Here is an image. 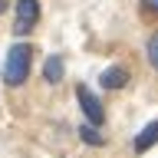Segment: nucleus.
<instances>
[{
  "instance_id": "nucleus-10",
  "label": "nucleus",
  "mask_w": 158,
  "mask_h": 158,
  "mask_svg": "<svg viewBox=\"0 0 158 158\" xmlns=\"http://www.w3.org/2000/svg\"><path fill=\"white\" fill-rule=\"evenodd\" d=\"M3 10H7V0H0V13H3Z\"/></svg>"
},
{
  "instance_id": "nucleus-4",
  "label": "nucleus",
  "mask_w": 158,
  "mask_h": 158,
  "mask_svg": "<svg viewBox=\"0 0 158 158\" xmlns=\"http://www.w3.org/2000/svg\"><path fill=\"white\" fill-rule=\"evenodd\" d=\"M128 82H132V73H128L125 66H109V69H102V76H99V86L102 89H125Z\"/></svg>"
},
{
  "instance_id": "nucleus-7",
  "label": "nucleus",
  "mask_w": 158,
  "mask_h": 158,
  "mask_svg": "<svg viewBox=\"0 0 158 158\" xmlns=\"http://www.w3.org/2000/svg\"><path fill=\"white\" fill-rule=\"evenodd\" d=\"M79 138H82L86 145H92V148H102V145H106V135H102L96 125H89V122L79 125Z\"/></svg>"
},
{
  "instance_id": "nucleus-1",
  "label": "nucleus",
  "mask_w": 158,
  "mask_h": 158,
  "mask_svg": "<svg viewBox=\"0 0 158 158\" xmlns=\"http://www.w3.org/2000/svg\"><path fill=\"white\" fill-rule=\"evenodd\" d=\"M30 69H33V46L20 40V43H13V46L7 49V56H3V69H0L3 86H10V89L27 86Z\"/></svg>"
},
{
  "instance_id": "nucleus-6",
  "label": "nucleus",
  "mask_w": 158,
  "mask_h": 158,
  "mask_svg": "<svg viewBox=\"0 0 158 158\" xmlns=\"http://www.w3.org/2000/svg\"><path fill=\"white\" fill-rule=\"evenodd\" d=\"M63 73H66V66H63V56H46V63H43V79H46L49 86H56L59 79H63Z\"/></svg>"
},
{
  "instance_id": "nucleus-2",
  "label": "nucleus",
  "mask_w": 158,
  "mask_h": 158,
  "mask_svg": "<svg viewBox=\"0 0 158 158\" xmlns=\"http://www.w3.org/2000/svg\"><path fill=\"white\" fill-rule=\"evenodd\" d=\"M76 102H79V109H82V115H86V122L89 125H102L106 122V106H102V99L92 92V89L82 82V86H76Z\"/></svg>"
},
{
  "instance_id": "nucleus-8",
  "label": "nucleus",
  "mask_w": 158,
  "mask_h": 158,
  "mask_svg": "<svg viewBox=\"0 0 158 158\" xmlns=\"http://www.w3.org/2000/svg\"><path fill=\"white\" fill-rule=\"evenodd\" d=\"M148 63H152V69H158V33L148 40Z\"/></svg>"
},
{
  "instance_id": "nucleus-9",
  "label": "nucleus",
  "mask_w": 158,
  "mask_h": 158,
  "mask_svg": "<svg viewBox=\"0 0 158 158\" xmlns=\"http://www.w3.org/2000/svg\"><path fill=\"white\" fill-rule=\"evenodd\" d=\"M142 10L148 17H158V0H142Z\"/></svg>"
},
{
  "instance_id": "nucleus-3",
  "label": "nucleus",
  "mask_w": 158,
  "mask_h": 158,
  "mask_svg": "<svg viewBox=\"0 0 158 158\" xmlns=\"http://www.w3.org/2000/svg\"><path fill=\"white\" fill-rule=\"evenodd\" d=\"M40 23V0H17V20H13V33L27 36Z\"/></svg>"
},
{
  "instance_id": "nucleus-5",
  "label": "nucleus",
  "mask_w": 158,
  "mask_h": 158,
  "mask_svg": "<svg viewBox=\"0 0 158 158\" xmlns=\"http://www.w3.org/2000/svg\"><path fill=\"white\" fill-rule=\"evenodd\" d=\"M155 145H158V118H152V122L132 138V148L142 155V152H148V148H155Z\"/></svg>"
}]
</instances>
